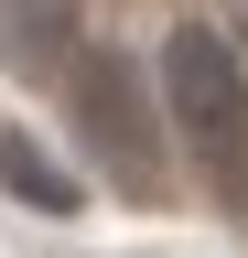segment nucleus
<instances>
[{"instance_id": "nucleus-2", "label": "nucleus", "mask_w": 248, "mask_h": 258, "mask_svg": "<svg viewBox=\"0 0 248 258\" xmlns=\"http://www.w3.org/2000/svg\"><path fill=\"white\" fill-rule=\"evenodd\" d=\"M65 118H76V140H86V161L130 194V205H151V194L173 183V108H162V76H151L140 54H119V43H86L65 76Z\"/></svg>"}, {"instance_id": "nucleus-5", "label": "nucleus", "mask_w": 248, "mask_h": 258, "mask_svg": "<svg viewBox=\"0 0 248 258\" xmlns=\"http://www.w3.org/2000/svg\"><path fill=\"white\" fill-rule=\"evenodd\" d=\"M237 54H248V11H237Z\"/></svg>"}, {"instance_id": "nucleus-1", "label": "nucleus", "mask_w": 248, "mask_h": 258, "mask_svg": "<svg viewBox=\"0 0 248 258\" xmlns=\"http://www.w3.org/2000/svg\"><path fill=\"white\" fill-rule=\"evenodd\" d=\"M151 76H162L173 140L194 151L205 194H216L227 215H248V54H237V32H216V22H173Z\"/></svg>"}, {"instance_id": "nucleus-4", "label": "nucleus", "mask_w": 248, "mask_h": 258, "mask_svg": "<svg viewBox=\"0 0 248 258\" xmlns=\"http://www.w3.org/2000/svg\"><path fill=\"white\" fill-rule=\"evenodd\" d=\"M0 194H22L33 215H76V194H86V183L33 140V129H0Z\"/></svg>"}, {"instance_id": "nucleus-3", "label": "nucleus", "mask_w": 248, "mask_h": 258, "mask_svg": "<svg viewBox=\"0 0 248 258\" xmlns=\"http://www.w3.org/2000/svg\"><path fill=\"white\" fill-rule=\"evenodd\" d=\"M0 54L22 76H65L86 54V0H0Z\"/></svg>"}]
</instances>
